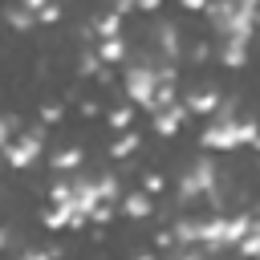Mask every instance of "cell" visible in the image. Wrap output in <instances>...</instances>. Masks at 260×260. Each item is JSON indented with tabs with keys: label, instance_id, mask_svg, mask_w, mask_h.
<instances>
[{
	"label": "cell",
	"instance_id": "25",
	"mask_svg": "<svg viewBox=\"0 0 260 260\" xmlns=\"http://www.w3.org/2000/svg\"><path fill=\"white\" fill-rule=\"evenodd\" d=\"M53 20H61V4H53V0H49V4L37 12V24H53Z\"/></svg>",
	"mask_w": 260,
	"mask_h": 260
},
{
	"label": "cell",
	"instance_id": "1",
	"mask_svg": "<svg viewBox=\"0 0 260 260\" xmlns=\"http://www.w3.org/2000/svg\"><path fill=\"white\" fill-rule=\"evenodd\" d=\"M207 16H211V28L219 41H252L260 8H256V0H211Z\"/></svg>",
	"mask_w": 260,
	"mask_h": 260
},
{
	"label": "cell",
	"instance_id": "11",
	"mask_svg": "<svg viewBox=\"0 0 260 260\" xmlns=\"http://www.w3.org/2000/svg\"><path fill=\"white\" fill-rule=\"evenodd\" d=\"M118 211H122V215H130V219H146V215L154 211V199H150L146 191H130V195H122V199H118Z\"/></svg>",
	"mask_w": 260,
	"mask_h": 260
},
{
	"label": "cell",
	"instance_id": "28",
	"mask_svg": "<svg viewBox=\"0 0 260 260\" xmlns=\"http://www.w3.org/2000/svg\"><path fill=\"white\" fill-rule=\"evenodd\" d=\"M207 4H211V0H179L183 12H207Z\"/></svg>",
	"mask_w": 260,
	"mask_h": 260
},
{
	"label": "cell",
	"instance_id": "6",
	"mask_svg": "<svg viewBox=\"0 0 260 260\" xmlns=\"http://www.w3.org/2000/svg\"><path fill=\"white\" fill-rule=\"evenodd\" d=\"M45 126H32V130H20L0 154H4V162L8 167H16V171H24V167H32V162H41V154H45Z\"/></svg>",
	"mask_w": 260,
	"mask_h": 260
},
{
	"label": "cell",
	"instance_id": "34",
	"mask_svg": "<svg viewBox=\"0 0 260 260\" xmlns=\"http://www.w3.org/2000/svg\"><path fill=\"white\" fill-rule=\"evenodd\" d=\"M20 4H24V8H28V12H32V16H37V12H41V8H45V4H49V0H20Z\"/></svg>",
	"mask_w": 260,
	"mask_h": 260
},
{
	"label": "cell",
	"instance_id": "26",
	"mask_svg": "<svg viewBox=\"0 0 260 260\" xmlns=\"http://www.w3.org/2000/svg\"><path fill=\"white\" fill-rule=\"evenodd\" d=\"M89 219H93V223H110V219H114V203H98V207L89 211Z\"/></svg>",
	"mask_w": 260,
	"mask_h": 260
},
{
	"label": "cell",
	"instance_id": "29",
	"mask_svg": "<svg viewBox=\"0 0 260 260\" xmlns=\"http://www.w3.org/2000/svg\"><path fill=\"white\" fill-rule=\"evenodd\" d=\"M20 260H53V252L49 248H28V252H20Z\"/></svg>",
	"mask_w": 260,
	"mask_h": 260
},
{
	"label": "cell",
	"instance_id": "2",
	"mask_svg": "<svg viewBox=\"0 0 260 260\" xmlns=\"http://www.w3.org/2000/svg\"><path fill=\"white\" fill-rule=\"evenodd\" d=\"M232 110H236V102H223V106L215 110V122L199 134V142H203L207 150H236V146H252V138H256L260 122H252V118H232Z\"/></svg>",
	"mask_w": 260,
	"mask_h": 260
},
{
	"label": "cell",
	"instance_id": "22",
	"mask_svg": "<svg viewBox=\"0 0 260 260\" xmlns=\"http://www.w3.org/2000/svg\"><path fill=\"white\" fill-rule=\"evenodd\" d=\"M49 203H53V207H69V211H73V187H69L65 179H61V183H53V187H49ZM73 215H77V211H73Z\"/></svg>",
	"mask_w": 260,
	"mask_h": 260
},
{
	"label": "cell",
	"instance_id": "35",
	"mask_svg": "<svg viewBox=\"0 0 260 260\" xmlns=\"http://www.w3.org/2000/svg\"><path fill=\"white\" fill-rule=\"evenodd\" d=\"M8 126H12V122H8V118H0V150L8 146Z\"/></svg>",
	"mask_w": 260,
	"mask_h": 260
},
{
	"label": "cell",
	"instance_id": "4",
	"mask_svg": "<svg viewBox=\"0 0 260 260\" xmlns=\"http://www.w3.org/2000/svg\"><path fill=\"white\" fill-rule=\"evenodd\" d=\"M215 162L207 158V154H199V158H191L187 167H183V179H179V199L183 203H195V199H211V203H219V191H215Z\"/></svg>",
	"mask_w": 260,
	"mask_h": 260
},
{
	"label": "cell",
	"instance_id": "19",
	"mask_svg": "<svg viewBox=\"0 0 260 260\" xmlns=\"http://www.w3.org/2000/svg\"><path fill=\"white\" fill-rule=\"evenodd\" d=\"M93 187H98V199H102V203H118V199H122V187H118V179H114L110 171L93 175Z\"/></svg>",
	"mask_w": 260,
	"mask_h": 260
},
{
	"label": "cell",
	"instance_id": "37",
	"mask_svg": "<svg viewBox=\"0 0 260 260\" xmlns=\"http://www.w3.org/2000/svg\"><path fill=\"white\" fill-rule=\"evenodd\" d=\"M4 244H8V232H4V228H0V252H4Z\"/></svg>",
	"mask_w": 260,
	"mask_h": 260
},
{
	"label": "cell",
	"instance_id": "27",
	"mask_svg": "<svg viewBox=\"0 0 260 260\" xmlns=\"http://www.w3.org/2000/svg\"><path fill=\"white\" fill-rule=\"evenodd\" d=\"M41 118H45V122H57V118H61V106H57V102H45V106H41Z\"/></svg>",
	"mask_w": 260,
	"mask_h": 260
},
{
	"label": "cell",
	"instance_id": "12",
	"mask_svg": "<svg viewBox=\"0 0 260 260\" xmlns=\"http://www.w3.org/2000/svg\"><path fill=\"white\" fill-rule=\"evenodd\" d=\"M244 61H248V41H219V65L244 69Z\"/></svg>",
	"mask_w": 260,
	"mask_h": 260
},
{
	"label": "cell",
	"instance_id": "15",
	"mask_svg": "<svg viewBox=\"0 0 260 260\" xmlns=\"http://www.w3.org/2000/svg\"><path fill=\"white\" fill-rule=\"evenodd\" d=\"M138 146H142L138 130H122V134L110 142V154H114V158H134V154H138Z\"/></svg>",
	"mask_w": 260,
	"mask_h": 260
},
{
	"label": "cell",
	"instance_id": "33",
	"mask_svg": "<svg viewBox=\"0 0 260 260\" xmlns=\"http://www.w3.org/2000/svg\"><path fill=\"white\" fill-rule=\"evenodd\" d=\"M154 244H158V248H175V236H171V232H158Z\"/></svg>",
	"mask_w": 260,
	"mask_h": 260
},
{
	"label": "cell",
	"instance_id": "3",
	"mask_svg": "<svg viewBox=\"0 0 260 260\" xmlns=\"http://www.w3.org/2000/svg\"><path fill=\"white\" fill-rule=\"evenodd\" d=\"M252 228V215H211V219H195V244L203 248H236L240 236Z\"/></svg>",
	"mask_w": 260,
	"mask_h": 260
},
{
	"label": "cell",
	"instance_id": "20",
	"mask_svg": "<svg viewBox=\"0 0 260 260\" xmlns=\"http://www.w3.org/2000/svg\"><path fill=\"white\" fill-rule=\"evenodd\" d=\"M240 256H248V260H260V219H252V228L240 236Z\"/></svg>",
	"mask_w": 260,
	"mask_h": 260
},
{
	"label": "cell",
	"instance_id": "36",
	"mask_svg": "<svg viewBox=\"0 0 260 260\" xmlns=\"http://www.w3.org/2000/svg\"><path fill=\"white\" fill-rule=\"evenodd\" d=\"M138 8L142 12H154V8H162V0H138Z\"/></svg>",
	"mask_w": 260,
	"mask_h": 260
},
{
	"label": "cell",
	"instance_id": "7",
	"mask_svg": "<svg viewBox=\"0 0 260 260\" xmlns=\"http://www.w3.org/2000/svg\"><path fill=\"white\" fill-rule=\"evenodd\" d=\"M150 41H154V49L162 53V61H167V65H175V61L183 57V37H179V28H175L171 20L154 24V28H150Z\"/></svg>",
	"mask_w": 260,
	"mask_h": 260
},
{
	"label": "cell",
	"instance_id": "31",
	"mask_svg": "<svg viewBox=\"0 0 260 260\" xmlns=\"http://www.w3.org/2000/svg\"><path fill=\"white\" fill-rule=\"evenodd\" d=\"M138 8V0H114V12L118 16H126V12H134Z\"/></svg>",
	"mask_w": 260,
	"mask_h": 260
},
{
	"label": "cell",
	"instance_id": "30",
	"mask_svg": "<svg viewBox=\"0 0 260 260\" xmlns=\"http://www.w3.org/2000/svg\"><path fill=\"white\" fill-rule=\"evenodd\" d=\"M207 53H211V45H207V41L191 45V61H207Z\"/></svg>",
	"mask_w": 260,
	"mask_h": 260
},
{
	"label": "cell",
	"instance_id": "18",
	"mask_svg": "<svg viewBox=\"0 0 260 260\" xmlns=\"http://www.w3.org/2000/svg\"><path fill=\"white\" fill-rule=\"evenodd\" d=\"M93 37H98V41L122 37V16H118V12H102V16L93 20Z\"/></svg>",
	"mask_w": 260,
	"mask_h": 260
},
{
	"label": "cell",
	"instance_id": "21",
	"mask_svg": "<svg viewBox=\"0 0 260 260\" xmlns=\"http://www.w3.org/2000/svg\"><path fill=\"white\" fill-rule=\"evenodd\" d=\"M110 126L122 134V130H134V106L130 102H122V106H114L110 110Z\"/></svg>",
	"mask_w": 260,
	"mask_h": 260
},
{
	"label": "cell",
	"instance_id": "8",
	"mask_svg": "<svg viewBox=\"0 0 260 260\" xmlns=\"http://www.w3.org/2000/svg\"><path fill=\"white\" fill-rule=\"evenodd\" d=\"M223 106V93L215 89V85H199V89H191L187 98H183V110L187 114H215Z\"/></svg>",
	"mask_w": 260,
	"mask_h": 260
},
{
	"label": "cell",
	"instance_id": "23",
	"mask_svg": "<svg viewBox=\"0 0 260 260\" xmlns=\"http://www.w3.org/2000/svg\"><path fill=\"white\" fill-rule=\"evenodd\" d=\"M77 69H81V77H98L106 65L98 61V53H93V49H85V53H81V61H77Z\"/></svg>",
	"mask_w": 260,
	"mask_h": 260
},
{
	"label": "cell",
	"instance_id": "24",
	"mask_svg": "<svg viewBox=\"0 0 260 260\" xmlns=\"http://www.w3.org/2000/svg\"><path fill=\"white\" fill-rule=\"evenodd\" d=\"M167 187V179H162V171H146V179H142V191L146 195H158Z\"/></svg>",
	"mask_w": 260,
	"mask_h": 260
},
{
	"label": "cell",
	"instance_id": "17",
	"mask_svg": "<svg viewBox=\"0 0 260 260\" xmlns=\"http://www.w3.org/2000/svg\"><path fill=\"white\" fill-rule=\"evenodd\" d=\"M81 223H85V219L73 215L69 207H53V203H49V211H45V228H53V232H57V228H81Z\"/></svg>",
	"mask_w": 260,
	"mask_h": 260
},
{
	"label": "cell",
	"instance_id": "38",
	"mask_svg": "<svg viewBox=\"0 0 260 260\" xmlns=\"http://www.w3.org/2000/svg\"><path fill=\"white\" fill-rule=\"evenodd\" d=\"M134 260H154V256H150V252H142V256H134Z\"/></svg>",
	"mask_w": 260,
	"mask_h": 260
},
{
	"label": "cell",
	"instance_id": "5",
	"mask_svg": "<svg viewBox=\"0 0 260 260\" xmlns=\"http://www.w3.org/2000/svg\"><path fill=\"white\" fill-rule=\"evenodd\" d=\"M122 85H126V98H130V106H142V110H150V98H154V89H158V61H130L126 69H122Z\"/></svg>",
	"mask_w": 260,
	"mask_h": 260
},
{
	"label": "cell",
	"instance_id": "10",
	"mask_svg": "<svg viewBox=\"0 0 260 260\" xmlns=\"http://www.w3.org/2000/svg\"><path fill=\"white\" fill-rule=\"evenodd\" d=\"M183 118H187L183 102H175V106L158 110V114H154V130H158V138H175V134H179V126H183Z\"/></svg>",
	"mask_w": 260,
	"mask_h": 260
},
{
	"label": "cell",
	"instance_id": "32",
	"mask_svg": "<svg viewBox=\"0 0 260 260\" xmlns=\"http://www.w3.org/2000/svg\"><path fill=\"white\" fill-rule=\"evenodd\" d=\"M175 260H203V252H199V248H179Z\"/></svg>",
	"mask_w": 260,
	"mask_h": 260
},
{
	"label": "cell",
	"instance_id": "9",
	"mask_svg": "<svg viewBox=\"0 0 260 260\" xmlns=\"http://www.w3.org/2000/svg\"><path fill=\"white\" fill-rule=\"evenodd\" d=\"M69 187H73V211H77L81 219H89V211L102 203V199H98V187H93V179H73Z\"/></svg>",
	"mask_w": 260,
	"mask_h": 260
},
{
	"label": "cell",
	"instance_id": "13",
	"mask_svg": "<svg viewBox=\"0 0 260 260\" xmlns=\"http://www.w3.org/2000/svg\"><path fill=\"white\" fill-rule=\"evenodd\" d=\"M4 20H8V24L16 28V32H32V28H37V16H32V12H28V8L20 4V0L4 8Z\"/></svg>",
	"mask_w": 260,
	"mask_h": 260
},
{
	"label": "cell",
	"instance_id": "14",
	"mask_svg": "<svg viewBox=\"0 0 260 260\" xmlns=\"http://www.w3.org/2000/svg\"><path fill=\"white\" fill-rule=\"evenodd\" d=\"M98 61L102 65H118V61H126V41L122 37H110V41H98Z\"/></svg>",
	"mask_w": 260,
	"mask_h": 260
},
{
	"label": "cell",
	"instance_id": "16",
	"mask_svg": "<svg viewBox=\"0 0 260 260\" xmlns=\"http://www.w3.org/2000/svg\"><path fill=\"white\" fill-rule=\"evenodd\" d=\"M49 167H53L57 175H69V171H77V167H81V150H77V146H61V150L49 158Z\"/></svg>",
	"mask_w": 260,
	"mask_h": 260
}]
</instances>
